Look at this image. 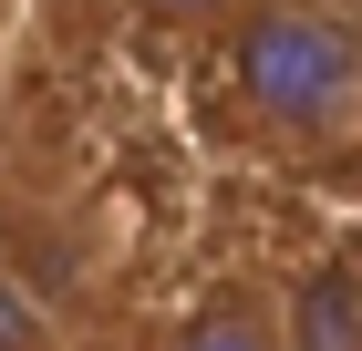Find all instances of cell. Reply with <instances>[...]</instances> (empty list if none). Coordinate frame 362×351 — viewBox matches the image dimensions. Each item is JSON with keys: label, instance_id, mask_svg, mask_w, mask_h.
<instances>
[{"label": "cell", "instance_id": "3957f363", "mask_svg": "<svg viewBox=\"0 0 362 351\" xmlns=\"http://www.w3.org/2000/svg\"><path fill=\"white\" fill-rule=\"evenodd\" d=\"M279 310H290V351H362V269L352 258H321Z\"/></svg>", "mask_w": 362, "mask_h": 351}, {"label": "cell", "instance_id": "6da1fadb", "mask_svg": "<svg viewBox=\"0 0 362 351\" xmlns=\"http://www.w3.org/2000/svg\"><path fill=\"white\" fill-rule=\"evenodd\" d=\"M218 52L228 114L269 155L332 165L362 145V0H238Z\"/></svg>", "mask_w": 362, "mask_h": 351}, {"label": "cell", "instance_id": "277c9868", "mask_svg": "<svg viewBox=\"0 0 362 351\" xmlns=\"http://www.w3.org/2000/svg\"><path fill=\"white\" fill-rule=\"evenodd\" d=\"M124 11H135V21H156V31H207V42L238 21V0H124Z\"/></svg>", "mask_w": 362, "mask_h": 351}, {"label": "cell", "instance_id": "7a4b0ae2", "mask_svg": "<svg viewBox=\"0 0 362 351\" xmlns=\"http://www.w3.org/2000/svg\"><path fill=\"white\" fill-rule=\"evenodd\" d=\"M156 351H290V310L269 279H218L156 331Z\"/></svg>", "mask_w": 362, "mask_h": 351}]
</instances>
